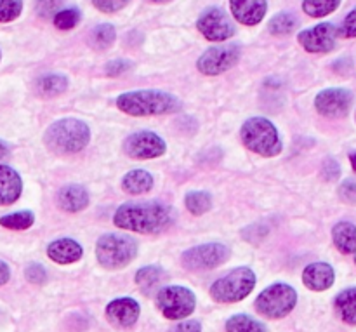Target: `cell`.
<instances>
[{
    "instance_id": "obj_46",
    "label": "cell",
    "mask_w": 356,
    "mask_h": 332,
    "mask_svg": "<svg viewBox=\"0 0 356 332\" xmlns=\"http://www.w3.org/2000/svg\"><path fill=\"white\" fill-rule=\"evenodd\" d=\"M0 59H2V51H0Z\"/></svg>"
},
{
    "instance_id": "obj_10",
    "label": "cell",
    "mask_w": 356,
    "mask_h": 332,
    "mask_svg": "<svg viewBox=\"0 0 356 332\" xmlns=\"http://www.w3.org/2000/svg\"><path fill=\"white\" fill-rule=\"evenodd\" d=\"M240 56H242V49L238 44L229 42V44L214 45L198 58L197 68L205 75H219L233 68L238 63Z\"/></svg>"
},
{
    "instance_id": "obj_33",
    "label": "cell",
    "mask_w": 356,
    "mask_h": 332,
    "mask_svg": "<svg viewBox=\"0 0 356 332\" xmlns=\"http://www.w3.org/2000/svg\"><path fill=\"white\" fill-rule=\"evenodd\" d=\"M23 10V0H0V23L17 19Z\"/></svg>"
},
{
    "instance_id": "obj_2",
    "label": "cell",
    "mask_w": 356,
    "mask_h": 332,
    "mask_svg": "<svg viewBox=\"0 0 356 332\" xmlns=\"http://www.w3.org/2000/svg\"><path fill=\"white\" fill-rule=\"evenodd\" d=\"M117 108L132 117L167 115L181 110L179 97L165 90L143 89L124 93L117 97Z\"/></svg>"
},
{
    "instance_id": "obj_17",
    "label": "cell",
    "mask_w": 356,
    "mask_h": 332,
    "mask_svg": "<svg viewBox=\"0 0 356 332\" xmlns=\"http://www.w3.org/2000/svg\"><path fill=\"white\" fill-rule=\"evenodd\" d=\"M336 271L329 263H312L302 271V282L309 291L322 292L334 285Z\"/></svg>"
},
{
    "instance_id": "obj_24",
    "label": "cell",
    "mask_w": 356,
    "mask_h": 332,
    "mask_svg": "<svg viewBox=\"0 0 356 332\" xmlns=\"http://www.w3.org/2000/svg\"><path fill=\"white\" fill-rule=\"evenodd\" d=\"M68 89V79L61 73H47L37 80V90L45 97H54Z\"/></svg>"
},
{
    "instance_id": "obj_13",
    "label": "cell",
    "mask_w": 356,
    "mask_h": 332,
    "mask_svg": "<svg viewBox=\"0 0 356 332\" xmlns=\"http://www.w3.org/2000/svg\"><path fill=\"white\" fill-rule=\"evenodd\" d=\"M124 150L129 157H132V159L148 160L162 157L163 153H165L167 145L156 132L139 131L125 139Z\"/></svg>"
},
{
    "instance_id": "obj_23",
    "label": "cell",
    "mask_w": 356,
    "mask_h": 332,
    "mask_svg": "<svg viewBox=\"0 0 356 332\" xmlns=\"http://www.w3.org/2000/svg\"><path fill=\"white\" fill-rule=\"evenodd\" d=\"M167 280V274L160 267H145L136 274V284L141 289L143 294L156 291Z\"/></svg>"
},
{
    "instance_id": "obj_32",
    "label": "cell",
    "mask_w": 356,
    "mask_h": 332,
    "mask_svg": "<svg viewBox=\"0 0 356 332\" xmlns=\"http://www.w3.org/2000/svg\"><path fill=\"white\" fill-rule=\"evenodd\" d=\"M80 17H82V13L79 9L68 7V9H61L59 13H56L52 17V23L58 30H72L80 23Z\"/></svg>"
},
{
    "instance_id": "obj_14",
    "label": "cell",
    "mask_w": 356,
    "mask_h": 332,
    "mask_svg": "<svg viewBox=\"0 0 356 332\" xmlns=\"http://www.w3.org/2000/svg\"><path fill=\"white\" fill-rule=\"evenodd\" d=\"M353 104V93L344 87H330L316 94L315 108L320 115L329 118H339L348 115Z\"/></svg>"
},
{
    "instance_id": "obj_19",
    "label": "cell",
    "mask_w": 356,
    "mask_h": 332,
    "mask_svg": "<svg viewBox=\"0 0 356 332\" xmlns=\"http://www.w3.org/2000/svg\"><path fill=\"white\" fill-rule=\"evenodd\" d=\"M23 190L21 176L9 166H0V205H10L19 198Z\"/></svg>"
},
{
    "instance_id": "obj_43",
    "label": "cell",
    "mask_w": 356,
    "mask_h": 332,
    "mask_svg": "<svg viewBox=\"0 0 356 332\" xmlns=\"http://www.w3.org/2000/svg\"><path fill=\"white\" fill-rule=\"evenodd\" d=\"M7 153H9V148H7V145L6 143L2 141V139H0V160H3L7 157Z\"/></svg>"
},
{
    "instance_id": "obj_38",
    "label": "cell",
    "mask_w": 356,
    "mask_h": 332,
    "mask_svg": "<svg viewBox=\"0 0 356 332\" xmlns=\"http://www.w3.org/2000/svg\"><path fill=\"white\" fill-rule=\"evenodd\" d=\"M132 68V63L127 61V59H113L106 65V75L110 77H118L122 73L129 72Z\"/></svg>"
},
{
    "instance_id": "obj_15",
    "label": "cell",
    "mask_w": 356,
    "mask_h": 332,
    "mask_svg": "<svg viewBox=\"0 0 356 332\" xmlns=\"http://www.w3.org/2000/svg\"><path fill=\"white\" fill-rule=\"evenodd\" d=\"M139 315H141V306L132 298H118L106 306V319L122 329L134 326Z\"/></svg>"
},
{
    "instance_id": "obj_26",
    "label": "cell",
    "mask_w": 356,
    "mask_h": 332,
    "mask_svg": "<svg viewBox=\"0 0 356 332\" xmlns=\"http://www.w3.org/2000/svg\"><path fill=\"white\" fill-rule=\"evenodd\" d=\"M117 38V31L111 24H99V26L94 28L92 31L89 33V44L90 47L97 49V51H104V49L111 47Z\"/></svg>"
},
{
    "instance_id": "obj_45",
    "label": "cell",
    "mask_w": 356,
    "mask_h": 332,
    "mask_svg": "<svg viewBox=\"0 0 356 332\" xmlns=\"http://www.w3.org/2000/svg\"><path fill=\"white\" fill-rule=\"evenodd\" d=\"M153 3H169V2H172V0H152Z\"/></svg>"
},
{
    "instance_id": "obj_3",
    "label": "cell",
    "mask_w": 356,
    "mask_h": 332,
    "mask_svg": "<svg viewBox=\"0 0 356 332\" xmlns=\"http://www.w3.org/2000/svg\"><path fill=\"white\" fill-rule=\"evenodd\" d=\"M44 141L54 153H79L89 145L90 129L79 118H61L45 131Z\"/></svg>"
},
{
    "instance_id": "obj_30",
    "label": "cell",
    "mask_w": 356,
    "mask_h": 332,
    "mask_svg": "<svg viewBox=\"0 0 356 332\" xmlns=\"http://www.w3.org/2000/svg\"><path fill=\"white\" fill-rule=\"evenodd\" d=\"M35 223V214L31 211L13 212L0 218V225L9 230H28Z\"/></svg>"
},
{
    "instance_id": "obj_31",
    "label": "cell",
    "mask_w": 356,
    "mask_h": 332,
    "mask_svg": "<svg viewBox=\"0 0 356 332\" xmlns=\"http://www.w3.org/2000/svg\"><path fill=\"white\" fill-rule=\"evenodd\" d=\"M298 26V19L292 13H278L277 16H273L268 23L270 28V33L273 35H287L291 33L294 28Z\"/></svg>"
},
{
    "instance_id": "obj_22",
    "label": "cell",
    "mask_w": 356,
    "mask_h": 332,
    "mask_svg": "<svg viewBox=\"0 0 356 332\" xmlns=\"http://www.w3.org/2000/svg\"><path fill=\"white\" fill-rule=\"evenodd\" d=\"M122 188L131 195L148 193L153 188V176L148 171L134 169L122 177Z\"/></svg>"
},
{
    "instance_id": "obj_37",
    "label": "cell",
    "mask_w": 356,
    "mask_h": 332,
    "mask_svg": "<svg viewBox=\"0 0 356 332\" xmlns=\"http://www.w3.org/2000/svg\"><path fill=\"white\" fill-rule=\"evenodd\" d=\"M24 275H26L28 282H31V284H44L45 278H47V274H45L44 267L37 263L28 264L26 270H24Z\"/></svg>"
},
{
    "instance_id": "obj_12",
    "label": "cell",
    "mask_w": 356,
    "mask_h": 332,
    "mask_svg": "<svg viewBox=\"0 0 356 332\" xmlns=\"http://www.w3.org/2000/svg\"><path fill=\"white\" fill-rule=\"evenodd\" d=\"M197 28L207 40L211 42H225L235 35V24L232 17L219 7H211L204 10L198 17Z\"/></svg>"
},
{
    "instance_id": "obj_9",
    "label": "cell",
    "mask_w": 356,
    "mask_h": 332,
    "mask_svg": "<svg viewBox=\"0 0 356 332\" xmlns=\"http://www.w3.org/2000/svg\"><path fill=\"white\" fill-rule=\"evenodd\" d=\"M229 258H232V249H229L228 246L219 242H212L202 244V246L191 247V249L184 251V254L181 256V263H183V267L188 268V270L202 271L221 267V264H225Z\"/></svg>"
},
{
    "instance_id": "obj_11",
    "label": "cell",
    "mask_w": 356,
    "mask_h": 332,
    "mask_svg": "<svg viewBox=\"0 0 356 332\" xmlns=\"http://www.w3.org/2000/svg\"><path fill=\"white\" fill-rule=\"evenodd\" d=\"M337 37H339V28L336 24L320 23L308 30L299 31L298 40L302 49L312 54H327L336 49Z\"/></svg>"
},
{
    "instance_id": "obj_41",
    "label": "cell",
    "mask_w": 356,
    "mask_h": 332,
    "mask_svg": "<svg viewBox=\"0 0 356 332\" xmlns=\"http://www.w3.org/2000/svg\"><path fill=\"white\" fill-rule=\"evenodd\" d=\"M325 174L327 177H330V180H334V177L339 176V166H337L334 160H327L325 164Z\"/></svg>"
},
{
    "instance_id": "obj_18",
    "label": "cell",
    "mask_w": 356,
    "mask_h": 332,
    "mask_svg": "<svg viewBox=\"0 0 356 332\" xmlns=\"http://www.w3.org/2000/svg\"><path fill=\"white\" fill-rule=\"evenodd\" d=\"M47 256L58 264H72L80 261L83 256V249L76 240L58 239L47 246Z\"/></svg>"
},
{
    "instance_id": "obj_36",
    "label": "cell",
    "mask_w": 356,
    "mask_h": 332,
    "mask_svg": "<svg viewBox=\"0 0 356 332\" xmlns=\"http://www.w3.org/2000/svg\"><path fill=\"white\" fill-rule=\"evenodd\" d=\"M339 35L344 38H356V7L344 17L339 28Z\"/></svg>"
},
{
    "instance_id": "obj_7",
    "label": "cell",
    "mask_w": 356,
    "mask_h": 332,
    "mask_svg": "<svg viewBox=\"0 0 356 332\" xmlns=\"http://www.w3.org/2000/svg\"><path fill=\"white\" fill-rule=\"evenodd\" d=\"M298 303V292L289 284H273L256 299V310L263 317L278 320L287 317Z\"/></svg>"
},
{
    "instance_id": "obj_44",
    "label": "cell",
    "mask_w": 356,
    "mask_h": 332,
    "mask_svg": "<svg viewBox=\"0 0 356 332\" xmlns=\"http://www.w3.org/2000/svg\"><path fill=\"white\" fill-rule=\"evenodd\" d=\"M350 162H351V166H353V169L356 171V152L350 155Z\"/></svg>"
},
{
    "instance_id": "obj_29",
    "label": "cell",
    "mask_w": 356,
    "mask_h": 332,
    "mask_svg": "<svg viewBox=\"0 0 356 332\" xmlns=\"http://www.w3.org/2000/svg\"><path fill=\"white\" fill-rule=\"evenodd\" d=\"M184 205H186V209L191 214L202 216L207 211H211L212 198L205 191H190L186 195V198H184Z\"/></svg>"
},
{
    "instance_id": "obj_1",
    "label": "cell",
    "mask_w": 356,
    "mask_h": 332,
    "mask_svg": "<svg viewBox=\"0 0 356 332\" xmlns=\"http://www.w3.org/2000/svg\"><path fill=\"white\" fill-rule=\"evenodd\" d=\"M172 207L163 202H129L120 205L113 216V223L122 230L146 235L163 233L174 225Z\"/></svg>"
},
{
    "instance_id": "obj_25",
    "label": "cell",
    "mask_w": 356,
    "mask_h": 332,
    "mask_svg": "<svg viewBox=\"0 0 356 332\" xmlns=\"http://www.w3.org/2000/svg\"><path fill=\"white\" fill-rule=\"evenodd\" d=\"M336 310L344 322L356 326V287L346 289L337 294Z\"/></svg>"
},
{
    "instance_id": "obj_35",
    "label": "cell",
    "mask_w": 356,
    "mask_h": 332,
    "mask_svg": "<svg viewBox=\"0 0 356 332\" xmlns=\"http://www.w3.org/2000/svg\"><path fill=\"white\" fill-rule=\"evenodd\" d=\"M131 0H92V6L104 14H115L124 9Z\"/></svg>"
},
{
    "instance_id": "obj_8",
    "label": "cell",
    "mask_w": 356,
    "mask_h": 332,
    "mask_svg": "<svg viewBox=\"0 0 356 332\" xmlns=\"http://www.w3.org/2000/svg\"><path fill=\"white\" fill-rule=\"evenodd\" d=\"M156 306L165 319L183 320L193 313L195 306H197V298L188 287L169 285V287H163L159 291Z\"/></svg>"
},
{
    "instance_id": "obj_16",
    "label": "cell",
    "mask_w": 356,
    "mask_h": 332,
    "mask_svg": "<svg viewBox=\"0 0 356 332\" xmlns=\"http://www.w3.org/2000/svg\"><path fill=\"white\" fill-rule=\"evenodd\" d=\"M233 17L245 26H256L264 19L268 10L266 0H229Z\"/></svg>"
},
{
    "instance_id": "obj_39",
    "label": "cell",
    "mask_w": 356,
    "mask_h": 332,
    "mask_svg": "<svg viewBox=\"0 0 356 332\" xmlns=\"http://www.w3.org/2000/svg\"><path fill=\"white\" fill-rule=\"evenodd\" d=\"M339 195L348 204H356V181H344L339 187Z\"/></svg>"
},
{
    "instance_id": "obj_21",
    "label": "cell",
    "mask_w": 356,
    "mask_h": 332,
    "mask_svg": "<svg viewBox=\"0 0 356 332\" xmlns=\"http://www.w3.org/2000/svg\"><path fill=\"white\" fill-rule=\"evenodd\" d=\"M332 240L343 254L356 253V226L351 221H339L332 228Z\"/></svg>"
},
{
    "instance_id": "obj_47",
    "label": "cell",
    "mask_w": 356,
    "mask_h": 332,
    "mask_svg": "<svg viewBox=\"0 0 356 332\" xmlns=\"http://www.w3.org/2000/svg\"><path fill=\"white\" fill-rule=\"evenodd\" d=\"M355 263H356V253H355Z\"/></svg>"
},
{
    "instance_id": "obj_20",
    "label": "cell",
    "mask_w": 356,
    "mask_h": 332,
    "mask_svg": "<svg viewBox=\"0 0 356 332\" xmlns=\"http://www.w3.org/2000/svg\"><path fill=\"white\" fill-rule=\"evenodd\" d=\"M58 205L66 212H80L89 205V193L80 184H66L59 190Z\"/></svg>"
},
{
    "instance_id": "obj_34",
    "label": "cell",
    "mask_w": 356,
    "mask_h": 332,
    "mask_svg": "<svg viewBox=\"0 0 356 332\" xmlns=\"http://www.w3.org/2000/svg\"><path fill=\"white\" fill-rule=\"evenodd\" d=\"M65 3V0H35V10L40 17H54Z\"/></svg>"
},
{
    "instance_id": "obj_40",
    "label": "cell",
    "mask_w": 356,
    "mask_h": 332,
    "mask_svg": "<svg viewBox=\"0 0 356 332\" xmlns=\"http://www.w3.org/2000/svg\"><path fill=\"white\" fill-rule=\"evenodd\" d=\"M169 332H202V324L198 320H184L174 326Z\"/></svg>"
},
{
    "instance_id": "obj_4",
    "label": "cell",
    "mask_w": 356,
    "mask_h": 332,
    "mask_svg": "<svg viewBox=\"0 0 356 332\" xmlns=\"http://www.w3.org/2000/svg\"><path fill=\"white\" fill-rule=\"evenodd\" d=\"M242 143L252 153L261 157H277L282 153V139L278 129L271 120L264 117H252L242 125Z\"/></svg>"
},
{
    "instance_id": "obj_42",
    "label": "cell",
    "mask_w": 356,
    "mask_h": 332,
    "mask_svg": "<svg viewBox=\"0 0 356 332\" xmlns=\"http://www.w3.org/2000/svg\"><path fill=\"white\" fill-rule=\"evenodd\" d=\"M9 278H10L9 267H7V264L3 263V261H0V287L7 284V282H9Z\"/></svg>"
},
{
    "instance_id": "obj_5",
    "label": "cell",
    "mask_w": 356,
    "mask_h": 332,
    "mask_svg": "<svg viewBox=\"0 0 356 332\" xmlns=\"http://www.w3.org/2000/svg\"><path fill=\"white\" fill-rule=\"evenodd\" d=\"M136 256H138V242L132 237L110 233L97 240L96 258L101 267L108 270L127 267L134 261Z\"/></svg>"
},
{
    "instance_id": "obj_28",
    "label": "cell",
    "mask_w": 356,
    "mask_h": 332,
    "mask_svg": "<svg viewBox=\"0 0 356 332\" xmlns=\"http://www.w3.org/2000/svg\"><path fill=\"white\" fill-rule=\"evenodd\" d=\"M226 332H268L264 324L249 315H235L226 322Z\"/></svg>"
},
{
    "instance_id": "obj_6",
    "label": "cell",
    "mask_w": 356,
    "mask_h": 332,
    "mask_svg": "<svg viewBox=\"0 0 356 332\" xmlns=\"http://www.w3.org/2000/svg\"><path fill=\"white\" fill-rule=\"evenodd\" d=\"M256 287V274L250 268L240 267L216 280L211 296L218 303H238L245 299Z\"/></svg>"
},
{
    "instance_id": "obj_27",
    "label": "cell",
    "mask_w": 356,
    "mask_h": 332,
    "mask_svg": "<svg viewBox=\"0 0 356 332\" xmlns=\"http://www.w3.org/2000/svg\"><path fill=\"white\" fill-rule=\"evenodd\" d=\"M343 0H302V10L312 17H325L337 10Z\"/></svg>"
}]
</instances>
